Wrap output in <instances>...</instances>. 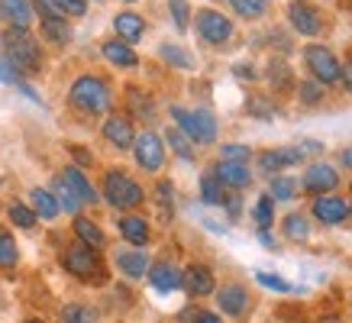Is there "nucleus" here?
Returning a JSON list of instances; mask_svg holds the SVG:
<instances>
[{
    "mask_svg": "<svg viewBox=\"0 0 352 323\" xmlns=\"http://www.w3.org/2000/svg\"><path fill=\"white\" fill-rule=\"evenodd\" d=\"M39 30H43L45 43H52L55 49H65V45H72V39H75V30H72V23L65 20V16L39 20Z\"/></svg>",
    "mask_w": 352,
    "mask_h": 323,
    "instance_id": "393cba45",
    "label": "nucleus"
},
{
    "mask_svg": "<svg viewBox=\"0 0 352 323\" xmlns=\"http://www.w3.org/2000/svg\"><path fill=\"white\" fill-rule=\"evenodd\" d=\"M133 155H136V165L142 172H162V165H165V140L159 133L146 129L133 142Z\"/></svg>",
    "mask_w": 352,
    "mask_h": 323,
    "instance_id": "1a4fd4ad",
    "label": "nucleus"
},
{
    "mask_svg": "<svg viewBox=\"0 0 352 323\" xmlns=\"http://www.w3.org/2000/svg\"><path fill=\"white\" fill-rule=\"evenodd\" d=\"M281 230H285V236L294 239V243H307L310 239V220L298 210H291L285 220H281Z\"/></svg>",
    "mask_w": 352,
    "mask_h": 323,
    "instance_id": "72a5a7b5",
    "label": "nucleus"
},
{
    "mask_svg": "<svg viewBox=\"0 0 352 323\" xmlns=\"http://www.w3.org/2000/svg\"><path fill=\"white\" fill-rule=\"evenodd\" d=\"M117 258V269L126 275V278H142V275H149V256L142 252V249H120L113 252Z\"/></svg>",
    "mask_w": 352,
    "mask_h": 323,
    "instance_id": "412c9836",
    "label": "nucleus"
},
{
    "mask_svg": "<svg viewBox=\"0 0 352 323\" xmlns=\"http://www.w3.org/2000/svg\"><path fill=\"white\" fill-rule=\"evenodd\" d=\"M72 230H75V236H78V243H81V246H91V249H104V246H107L104 230H100V226H97L91 216H81V214H78Z\"/></svg>",
    "mask_w": 352,
    "mask_h": 323,
    "instance_id": "a878e982",
    "label": "nucleus"
},
{
    "mask_svg": "<svg viewBox=\"0 0 352 323\" xmlns=\"http://www.w3.org/2000/svg\"><path fill=\"white\" fill-rule=\"evenodd\" d=\"M217 307H220L226 317L243 320L245 313L252 311V294H249V288L239 285V281H226L223 288L217 291Z\"/></svg>",
    "mask_w": 352,
    "mask_h": 323,
    "instance_id": "9d476101",
    "label": "nucleus"
},
{
    "mask_svg": "<svg viewBox=\"0 0 352 323\" xmlns=\"http://www.w3.org/2000/svg\"><path fill=\"white\" fill-rule=\"evenodd\" d=\"M310 214H314V220L323 226H340L349 220V201H342L336 194H320V197H314Z\"/></svg>",
    "mask_w": 352,
    "mask_h": 323,
    "instance_id": "f8f14e48",
    "label": "nucleus"
},
{
    "mask_svg": "<svg viewBox=\"0 0 352 323\" xmlns=\"http://www.w3.org/2000/svg\"><path fill=\"white\" fill-rule=\"evenodd\" d=\"M298 149L304 152V155H320V152H327L323 149V142H317V140H300Z\"/></svg>",
    "mask_w": 352,
    "mask_h": 323,
    "instance_id": "8fccbe9b",
    "label": "nucleus"
},
{
    "mask_svg": "<svg viewBox=\"0 0 352 323\" xmlns=\"http://www.w3.org/2000/svg\"><path fill=\"white\" fill-rule=\"evenodd\" d=\"M288 23L298 36H307V39H317V36H323V32L330 30V16L317 3H307V0H291Z\"/></svg>",
    "mask_w": 352,
    "mask_h": 323,
    "instance_id": "6e6552de",
    "label": "nucleus"
},
{
    "mask_svg": "<svg viewBox=\"0 0 352 323\" xmlns=\"http://www.w3.org/2000/svg\"><path fill=\"white\" fill-rule=\"evenodd\" d=\"M113 32H117V39H123V43H139L142 36H146V20L139 16V13L133 10H123L113 16Z\"/></svg>",
    "mask_w": 352,
    "mask_h": 323,
    "instance_id": "aec40b11",
    "label": "nucleus"
},
{
    "mask_svg": "<svg viewBox=\"0 0 352 323\" xmlns=\"http://www.w3.org/2000/svg\"><path fill=\"white\" fill-rule=\"evenodd\" d=\"M346 10H349V13H352V0H346Z\"/></svg>",
    "mask_w": 352,
    "mask_h": 323,
    "instance_id": "bf43d9fd",
    "label": "nucleus"
},
{
    "mask_svg": "<svg viewBox=\"0 0 352 323\" xmlns=\"http://www.w3.org/2000/svg\"><path fill=\"white\" fill-rule=\"evenodd\" d=\"M220 155H223V162H249L252 149L243 142H226V146H220Z\"/></svg>",
    "mask_w": 352,
    "mask_h": 323,
    "instance_id": "a18cd8bd",
    "label": "nucleus"
},
{
    "mask_svg": "<svg viewBox=\"0 0 352 323\" xmlns=\"http://www.w3.org/2000/svg\"><path fill=\"white\" fill-rule=\"evenodd\" d=\"M230 3V10L239 16V20H265L268 13H272V0H226Z\"/></svg>",
    "mask_w": 352,
    "mask_h": 323,
    "instance_id": "c85d7f7f",
    "label": "nucleus"
},
{
    "mask_svg": "<svg viewBox=\"0 0 352 323\" xmlns=\"http://www.w3.org/2000/svg\"><path fill=\"white\" fill-rule=\"evenodd\" d=\"M26 323H43V320H26Z\"/></svg>",
    "mask_w": 352,
    "mask_h": 323,
    "instance_id": "052dcab7",
    "label": "nucleus"
},
{
    "mask_svg": "<svg viewBox=\"0 0 352 323\" xmlns=\"http://www.w3.org/2000/svg\"><path fill=\"white\" fill-rule=\"evenodd\" d=\"M100 55H104L110 65H117V68H139L136 49H133L129 43H123V39H117V36L100 43Z\"/></svg>",
    "mask_w": 352,
    "mask_h": 323,
    "instance_id": "6ab92c4d",
    "label": "nucleus"
},
{
    "mask_svg": "<svg viewBox=\"0 0 352 323\" xmlns=\"http://www.w3.org/2000/svg\"><path fill=\"white\" fill-rule=\"evenodd\" d=\"M168 113H171V120L178 123V129H182L194 146H210V142H217L220 126H217L214 110H207V107L188 110V107H178V104H175Z\"/></svg>",
    "mask_w": 352,
    "mask_h": 323,
    "instance_id": "7ed1b4c3",
    "label": "nucleus"
},
{
    "mask_svg": "<svg viewBox=\"0 0 352 323\" xmlns=\"http://www.w3.org/2000/svg\"><path fill=\"white\" fill-rule=\"evenodd\" d=\"M0 43H3V58H7V65L13 68L16 78L39 75L45 68L43 45H39V39H36L30 30H3Z\"/></svg>",
    "mask_w": 352,
    "mask_h": 323,
    "instance_id": "f03ea898",
    "label": "nucleus"
},
{
    "mask_svg": "<svg viewBox=\"0 0 352 323\" xmlns=\"http://www.w3.org/2000/svg\"><path fill=\"white\" fill-rule=\"evenodd\" d=\"M252 216H256V226L258 230H272V223H275V201L268 197V194H262L256 201V210H252Z\"/></svg>",
    "mask_w": 352,
    "mask_h": 323,
    "instance_id": "a19ab883",
    "label": "nucleus"
},
{
    "mask_svg": "<svg viewBox=\"0 0 352 323\" xmlns=\"http://www.w3.org/2000/svg\"><path fill=\"white\" fill-rule=\"evenodd\" d=\"M256 281L268 291H278V294H291V291H294L291 281H285L281 275H272V271H256Z\"/></svg>",
    "mask_w": 352,
    "mask_h": 323,
    "instance_id": "c03bdc74",
    "label": "nucleus"
},
{
    "mask_svg": "<svg viewBox=\"0 0 352 323\" xmlns=\"http://www.w3.org/2000/svg\"><path fill=\"white\" fill-rule=\"evenodd\" d=\"M155 207H159L162 220H171V214H175V191H171L168 181L155 184Z\"/></svg>",
    "mask_w": 352,
    "mask_h": 323,
    "instance_id": "79ce46f5",
    "label": "nucleus"
},
{
    "mask_svg": "<svg viewBox=\"0 0 352 323\" xmlns=\"http://www.w3.org/2000/svg\"><path fill=\"white\" fill-rule=\"evenodd\" d=\"M126 107L133 113V120H146V123L155 120V100L139 87H126Z\"/></svg>",
    "mask_w": 352,
    "mask_h": 323,
    "instance_id": "bb28decb",
    "label": "nucleus"
},
{
    "mask_svg": "<svg viewBox=\"0 0 352 323\" xmlns=\"http://www.w3.org/2000/svg\"><path fill=\"white\" fill-rule=\"evenodd\" d=\"M149 281L159 294H171V291L182 288V271L171 262H155V265H149Z\"/></svg>",
    "mask_w": 352,
    "mask_h": 323,
    "instance_id": "4be33fe9",
    "label": "nucleus"
},
{
    "mask_svg": "<svg viewBox=\"0 0 352 323\" xmlns=\"http://www.w3.org/2000/svg\"><path fill=\"white\" fill-rule=\"evenodd\" d=\"M7 216H10L13 226H20V230H32L36 220H39V216L32 214V207L23 204V201H10V204H7Z\"/></svg>",
    "mask_w": 352,
    "mask_h": 323,
    "instance_id": "58836bf2",
    "label": "nucleus"
},
{
    "mask_svg": "<svg viewBox=\"0 0 352 323\" xmlns=\"http://www.w3.org/2000/svg\"><path fill=\"white\" fill-rule=\"evenodd\" d=\"M68 152L75 155V165H78V168H87V165H94V155H91L85 146H68Z\"/></svg>",
    "mask_w": 352,
    "mask_h": 323,
    "instance_id": "09e8293b",
    "label": "nucleus"
},
{
    "mask_svg": "<svg viewBox=\"0 0 352 323\" xmlns=\"http://www.w3.org/2000/svg\"><path fill=\"white\" fill-rule=\"evenodd\" d=\"M304 68H307V75L323 87H340L342 85V62L336 58L330 45L323 43H310L304 49Z\"/></svg>",
    "mask_w": 352,
    "mask_h": 323,
    "instance_id": "423d86ee",
    "label": "nucleus"
},
{
    "mask_svg": "<svg viewBox=\"0 0 352 323\" xmlns=\"http://www.w3.org/2000/svg\"><path fill=\"white\" fill-rule=\"evenodd\" d=\"M265 78H268V87L275 91V94H291L294 85H298V78L291 71L288 58H281V55H272L265 65Z\"/></svg>",
    "mask_w": 352,
    "mask_h": 323,
    "instance_id": "f3484780",
    "label": "nucleus"
},
{
    "mask_svg": "<svg viewBox=\"0 0 352 323\" xmlns=\"http://www.w3.org/2000/svg\"><path fill=\"white\" fill-rule=\"evenodd\" d=\"M298 178H288V175H272V184H268V197L272 201H278V204H288V201H294L298 197Z\"/></svg>",
    "mask_w": 352,
    "mask_h": 323,
    "instance_id": "7c9ffc66",
    "label": "nucleus"
},
{
    "mask_svg": "<svg viewBox=\"0 0 352 323\" xmlns=\"http://www.w3.org/2000/svg\"><path fill=\"white\" fill-rule=\"evenodd\" d=\"M58 178H62V181L78 194V201H81V204H97V191H94V184L87 181L85 168H78V165H68V168H65Z\"/></svg>",
    "mask_w": 352,
    "mask_h": 323,
    "instance_id": "5701e85b",
    "label": "nucleus"
},
{
    "mask_svg": "<svg viewBox=\"0 0 352 323\" xmlns=\"http://www.w3.org/2000/svg\"><path fill=\"white\" fill-rule=\"evenodd\" d=\"M52 3L62 16H85L87 13V0H52Z\"/></svg>",
    "mask_w": 352,
    "mask_h": 323,
    "instance_id": "49530a36",
    "label": "nucleus"
},
{
    "mask_svg": "<svg viewBox=\"0 0 352 323\" xmlns=\"http://www.w3.org/2000/svg\"><path fill=\"white\" fill-rule=\"evenodd\" d=\"M30 207H32V214L39 216V220H55V216L62 214L58 204H55L52 191H45V188H32L30 191Z\"/></svg>",
    "mask_w": 352,
    "mask_h": 323,
    "instance_id": "c756f323",
    "label": "nucleus"
},
{
    "mask_svg": "<svg viewBox=\"0 0 352 323\" xmlns=\"http://www.w3.org/2000/svg\"><path fill=\"white\" fill-rule=\"evenodd\" d=\"M62 269L68 275H75L78 281H87V285H104L107 281V265H104V258L97 256V249L91 246H68L62 252Z\"/></svg>",
    "mask_w": 352,
    "mask_h": 323,
    "instance_id": "39448f33",
    "label": "nucleus"
},
{
    "mask_svg": "<svg viewBox=\"0 0 352 323\" xmlns=\"http://www.w3.org/2000/svg\"><path fill=\"white\" fill-rule=\"evenodd\" d=\"M120 236L126 239L133 249H142V246H149V239H152V230H149V220H142L139 214H126V216H120Z\"/></svg>",
    "mask_w": 352,
    "mask_h": 323,
    "instance_id": "a211bd4d",
    "label": "nucleus"
},
{
    "mask_svg": "<svg viewBox=\"0 0 352 323\" xmlns=\"http://www.w3.org/2000/svg\"><path fill=\"white\" fill-rule=\"evenodd\" d=\"M182 288L191 294V298H207V294H214L217 291V278L210 265H201V262H194L188 269L182 271Z\"/></svg>",
    "mask_w": 352,
    "mask_h": 323,
    "instance_id": "2eb2a0df",
    "label": "nucleus"
},
{
    "mask_svg": "<svg viewBox=\"0 0 352 323\" xmlns=\"http://www.w3.org/2000/svg\"><path fill=\"white\" fill-rule=\"evenodd\" d=\"M123 3H136V0H123Z\"/></svg>",
    "mask_w": 352,
    "mask_h": 323,
    "instance_id": "680f3d73",
    "label": "nucleus"
},
{
    "mask_svg": "<svg viewBox=\"0 0 352 323\" xmlns=\"http://www.w3.org/2000/svg\"><path fill=\"white\" fill-rule=\"evenodd\" d=\"M304 162V152L298 146H281V149L258 152V172L262 175H281L285 168H294Z\"/></svg>",
    "mask_w": 352,
    "mask_h": 323,
    "instance_id": "ddd939ff",
    "label": "nucleus"
},
{
    "mask_svg": "<svg viewBox=\"0 0 352 323\" xmlns=\"http://www.w3.org/2000/svg\"><path fill=\"white\" fill-rule=\"evenodd\" d=\"M68 107L81 113V117H107L113 107V85L110 78L97 75V71H85L78 75L68 87Z\"/></svg>",
    "mask_w": 352,
    "mask_h": 323,
    "instance_id": "f257e3e1",
    "label": "nucleus"
},
{
    "mask_svg": "<svg viewBox=\"0 0 352 323\" xmlns=\"http://www.w3.org/2000/svg\"><path fill=\"white\" fill-rule=\"evenodd\" d=\"M223 207H226V214H230V220H239V214H243V207H239V197H236V194H230V197H226Z\"/></svg>",
    "mask_w": 352,
    "mask_h": 323,
    "instance_id": "603ef678",
    "label": "nucleus"
},
{
    "mask_svg": "<svg viewBox=\"0 0 352 323\" xmlns=\"http://www.w3.org/2000/svg\"><path fill=\"white\" fill-rule=\"evenodd\" d=\"M104 201H107L113 210H136V207L146 201V191H142V184L129 172H123V168H107V172H104Z\"/></svg>",
    "mask_w": 352,
    "mask_h": 323,
    "instance_id": "20e7f679",
    "label": "nucleus"
},
{
    "mask_svg": "<svg viewBox=\"0 0 352 323\" xmlns=\"http://www.w3.org/2000/svg\"><path fill=\"white\" fill-rule=\"evenodd\" d=\"M201 201L207 207H223L226 191H223V184L214 178V172H204L201 175Z\"/></svg>",
    "mask_w": 352,
    "mask_h": 323,
    "instance_id": "f704fd0d",
    "label": "nucleus"
},
{
    "mask_svg": "<svg viewBox=\"0 0 352 323\" xmlns=\"http://www.w3.org/2000/svg\"><path fill=\"white\" fill-rule=\"evenodd\" d=\"M214 178L223 184V191L226 188H230V191H243V188L252 184V172H249L245 162H223L220 159L214 165Z\"/></svg>",
    "mask_w": 352,
    "mask_h": 323,
    "instance_id": "dca6fc26",
    "label": "nucleus"
},
{
    "mask_svg": "<svg viewBox=\"0 0 352 323\" xmlns=\"http://www.w3.org/2000/svg\"><path fill=\"white\" fill-rule=\"evenodd\" d=\"M245 113H249V117H256V120H268V123H272L281 110L275 107V100H272V97L249 94V97H245Z\"/></svg>",
    "mask_w": 352,
    "mask_h": 323,
    "instance_id": "473e14b6",
    "label": "nucleus"
},
{
    "mask_svg": "<svg viewBox=\"0 0 352 323\" xmlns=\"http://www.w3.org/2000/svg\"><path fill=\"white\" fill-rule=\"evenodd\" d=\"M13 87H20V91H23L26 97H30V100H36V104H43V97H39V91H36L32 85H26V81H16Z\"/></svg>",
    "mask_w": 352,
    "mask_h": 323,
    "instance_id": "6e6d98bb",
    "label": "nucleus"
},
{
    "mask_svg": "<svg viewBox=\"0 0 352 323\" xmlns=\"http://www.w3.org/2000/svg\"><path fill=\"white\" fill-rule=\"evenodd\" d=\"M336 188H340V172H336L333 165H327V162H314V165H307V172H304V178H300V191L314 194V197L333 194Z\"/></svg>",
    "mask_w": 352,
    "mask_h": 323,
    "instance_id": "9b49d317",
    "label": "nucleus"
},
{
    "mask_svg": "<svg viewBox=\"0 0 352 323\" xmlns=\"http://www.w3.org/2000/svg\"><path fill=\"white\" fill-rule=\"evenodd\" d=\"M0 16L10 23V30H30L32 3L30 0H0Z\"/></svg>",
    "mask_w": 352,
    "mask_h": 323,
    "instance_id": "b1692460",
    "label": "nucleus"
},
{
    "mask_svg": "<svg viewBox=\"0 0 352 323\" xmlns=\"http://www.w3.org/2000/svg\"><path fill=\"white\" fill-rule=\"evenodd\" d=\"M191 20H194L197 36H201L207 45H214V49H226V45L236 39V23L230 20L223 10H217V7H201Z\"/></svg>",
    "mask_w": 352,
    "mask_h": 323,
    "instance_id": "0eeeda50",
    "label": "nucleus"
},
{
    "mask_svg": "<svg viewBox=\"0 0 352 323\" xmlns=\"http://www.w3.org/2000/svg\"><path fill=\"white\" fill-rule=\"evenodd\" d=\"M100 133L117 149H133V142H136V126H133V117H126V113H107Z\"/></svg>",
    "mask_w": 352,
    "mask_h": 323,
    "instance_id": "4468645a",
    "label": "nucleus"
},
{
    "mask_svg": "<svg viewBox=\"0 0 352 323\" xmlns=\"http://www.w3.org/2000/svg\"><path fill=\"white\" fill-rule=\"evenodd\" d=\"M168 13H171V23H175L178 32H184L191 26V3H188V0H168Z\"/></svg>",
    "mask_w": 352,
    "mask_h": 323,
    "instance_id": "37998d69",
    "label": "nucleus"
},
{
    "mask_svg": "<svg viewBox=\"0 0 352 323\" xmlns=\"http://www.w3.org/2000/svg\"><path fill=\"white\" fill-rule=\"evenodd\" d=\"M340 162L346 165V168H352V146H349V149H342V152H340Z\"/></svg>",
    "mask_w": 352,
    "mask_h": 323,
    "instance_id": "13d9d810",
    "label": "nucleus"
},
{
    "mask_svg": "<svg viewBox=\"0 0 352 323\" xmlns=\"http://www.w3.org/2000/svg\"><path fill=\"white\" fill-rule=\"evenodd\" d=\"M0 81H3V85H16V81H23V78L13 75V68L7 65V58H3V55H0Z\"/></svg>",
    "mask_w": 352,
    "mask_h": 323,
    "instance_id": "3c124183",
    "label": "nucleus"
},
{
    "mask_svg": "<svg viewBox=\"0 0 352 323\" xmlns=\"http://www.w3.org/2000/svg\"><path fill=\"white\" fill-rule=\"evenodd\" d=\"M233 75L239 78V81H256L258 71H256V65H252V62H236L233 65Z\"/></svg>",
    "mask_w": 352,
    "mask_h": 323,
    "instance_id": "de8ad7c7",
    "label": "nucleus"
},
{
    "mask_svg": "<svg viewBox=\"0 0 352 323\" xmlns=\"http://www.w3.org/2000/svg\"><path fill=\"white\" fill-rule=\"evenodd\" d=\"M165 142L171 146V152L178 155V159H184V162H191L194 159V142L184 136L178 126H168V133H165Z\"/></svg>",
    "mask_w": 352,
    "mask_h": 323,
    "instance_id": "4c0bfd02",
    "label": "nucleus"
},
{
    "mask_svg": "<svg viewBox=\"0 0 352 323\" xmlns=\"http://www.w3.org/2000/svg\"><path fill=\"white\" fill-rule=\"evenodd\" d=\"M52 197H55V204H58V210H68V214H75L81 210V201H78V194L68 188V184L62 181V178H55L52 181Z\"/></svg>",
    "mask_w": 352,
    "mask_h": 323,
    "instance_id": "c9c22d12",
    "label": "nucleus"
},
{
    "mask_svg": "<svg viewBox=\"0 0 352 323\" xmlns=\"http://www.w3.org/2000/svg\"><path fill=\"white\" fill-rule=\"evenodd\" d=\"M294 94H298V100L304 107H320L323 100H327V87L317 85L314 78H304V81L294 85Z\"/></svg>",
    "mask_w": 352,
    "mask_h": 323,
    "instance_id": "2f4dec72",
    "label": "nucleus"
},
{
    "mask_svg": "<svg viewBox=\"0 0 352 323\" xmlns=\"http://www.w3.org/2000/svg\"><path fill=\"white\" fill-rule=\"evenodd\" d=\"M159 55H162V62H168L171 68H182V71H194L197 68V58L178 43H162Z\"/></svg>",
    "mask_w": 352,
    "mask_h": 323,
    "instance_id": "cd10ccee",
    "label": "nucleus"
},
{
    "mask_svg": "<svg viewBox=\"0 0 352 323\" xmlns=\"http://www.w3.org/2000/svg\"><path fill=\"white\" fill-rule=\"evenodd\" d=\"M342 87L352 94V52H349V58H346V65H342Z\"/></svg>",
    "mask_w": 352,
    "mask_h": 323,
    "instance_id": "5fc2aeb1",
    "label": "nucleus"
},
{
    "mask_svg": "<svg viewBox=\"0 0 352 323\" xmlns=\"http://www.w3.org/2000/svg\"><path fill=\"white\" fill-rule=\"evenodd\" d=\"M191 323H223L220 320V313H210V311H197L194 313V320Z\"/></svg>",
    "mask_w": 352,
    "mask_h": 323,
    "instance_id": "864d4df0",
    "label": "nucleus"
},
{
    "mask_svg": "<svg viewBox=\"0 0 352 323\" xmlns=\"http://www.w3.org/2000/svg\"><path fill=\"white\" fill-rule=\"evenodd\" d=\"M16 262H20V249H16V239L7 233V230H0V269H16Z\"/></svg>",
    "mask_w": 352,
    "mask_h": 323,
    "instance_id": "ea45409f",
    "label": "nucleus"
},
{
    "mask_svg": "<svg viewBox=\"0 0 352 323\" xmlns=\"http://www.w3.org/2000/svg\"><path fill=\"white\" fill-rule=\"evenodd\" d=\"M258 243H262L265 249H278V239L268 236V230H258Z\"/></svg>",
    "mask_w": 352,
    "mask_h": 323,
    "instance_id": "4d7b16f0",
    "label": "nucleus"
},
{
    "mask_svg": "<svg viewBox=\"0 0 352 323\" xmlns=\"http://www.w3.org/2000/svg\"><path fill=\"white\" fill-rule=\"evenodd\" d=\"M349 216H352V204H349Z\"/></svg>",
    "mask_w": 352,
    "mask_h": 323,
    "instance_id": "e2e57ef3",
    "label": "nucleus"
},
{
    "mask_svg": "<svg viewBox=\"0 0 352 323\" xmlns=\"http://www.w3.org/2000/svg\"><path fill=\"white\" fill-rule=\"evenodd\" d=\"M58 320L62 323H97V311L91 304H65Z\"/></svg>",
    "mask_w": 352,
    "mask_h": 323,
    "instance_id": "e433bc0d",
    "label": "nucleus"
}]
</instances>
